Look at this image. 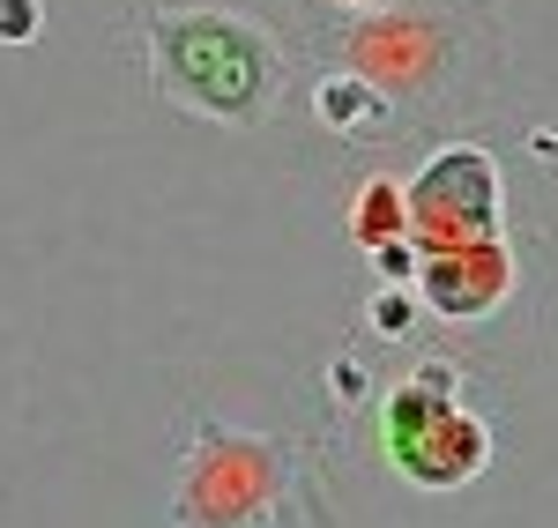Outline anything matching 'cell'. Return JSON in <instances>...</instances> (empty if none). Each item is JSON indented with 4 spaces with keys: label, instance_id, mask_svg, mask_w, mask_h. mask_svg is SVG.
I'll return each instance as SVG.
<instances>
[{
    "label": "cell",
    "instance_id": "obj_7",
    "mask_svg": "<svg viewBox=\"0 0 558 528\" xmlns=\"http://www.w3.org/2000/svg\"><path fill=\"white\" fill-rule=\"evenodd\" d=\"M0 38L8 45L38 38V0H0Z\"/></svg>",
    "mask_w": 558,
    "mask_h": 528
},
{
    "label": "cell",
    "instance_id": "obj_8",
    "mask_svg": "<svg viewBox=\"0 0 558 528\" xmlns=\"http://www.w3.org/2000/svg\"><path fill=\"white\" fill-rule=\"evenodd\" d=\"M373 328H380V335H402V328H410V298H402V291L373 298Z\"/></svg>",
    "mask_w": 558,
    "mask_h": 528
},
{
    "label": "cell",
    "instance_id": "obj_1",
    "mask_svg": "<svg viewBox=\"0 0 558 528\" xmlns=\"http://www.w3.org/2000/svg\"><path fill=\"white\" fill-rule=\"evenodd\" d=\"M157 67H165L172 97H186L194 112H216V120H246L260 105V89H268V52L231 15L157 23Z\"/></svg>",
    "mask_w": 558,
    "mask_h": 528
},
{
    "label": "cell",
    "instance_id": "obj_2",
    "mask_svg": "<svg viewBox=\"0 0 558 528\" xmlns=\"http://www.w3.org/2000/svg\"><path fill=\"white\" fill-rule=\"evenodd\" d=\"M387 440H395V462H402V477L425 491H454L470 484L476 469H484V454H492V432L454 409V380H447V365H425L410 388H395L387 395Z\"/></svg>",
    "mask_w": 558,
    "mask_h": 528
},
{
    "label": "cell",
    "instance_id": "obj_10",
    "mask_svg": "<svg viewBox=\"0 0 558 528\" xmlns=\"http://www.w3.org/2000/svg\"><path fill=\"white\" fill-rule=\"evenodd\" d=\"M350 8H387V0H350Z\"/></svg>",
    "mask_w": 558,
    "mask_h": 528
},
{
    "label": "cell",
    "instance_id": "obj_6",
    "mask_svg": "<svg viewBox=\"0 0 558 528\" xmlns=\"http://www.w3.org/2000/svg\"><path fill=\"white\" fill-rule=\"evenodd\" d=\"M357 112H373V97L357 83H328L320 89V120H357Z\"/></svg>",
    "mask_w": 558,
    "mask_h": 528
},
{
    "label": "cell",
    "instance_id": "obj_5",
    "mask_svg": "<svg viewBox=\"0 0 558 528\" xmlns=\"http://www.w3.org/2000/svg\"><path fill=\"white\" fill-rule=\"evenodd\" d=\"M402 223H410V194H395L387 179H373L365 194H357V217H350V231L380 254V246H395L402 238Z\"/></svg>",
    "mask_w": 558,
    "mask_h": 528
},
{
    "label": "cell",
    "instance_id": "obj_3",
    "mask_svg": "<svg viewBox=\"0 0 558 528\" xmlns=\"http://www.w3.org/2000/svg\"><path fill=\"white\" fill-rule=\"evenodd\" d=\"M492 201H499L492 157L484 149H447L410 186V223L432 238V254H447V238L454 246H484L492 238Z\"/></svg>",
    "mask_w": 558,
    "mask_h": 528
},
{
    "label": "cell",
    "instance_id": "obj_9",
    "mask_svg": "<svg viewBox=\"0 0 558 528\" xmlns=\"http://www.w3.org/2000/svg\"><path fill=\"white\" fill-rule=\"evenodd\" d=\"M380 268H387V275H410V268H425V261H417L410 246H380Z\"/></svg>",
    "mask_w": 558,
    "mask_h": 528
},
{
    "label": "cell",
    "instance_id": "obj_4",
    "mask_svg": "<svg viewBox=\"0 0 558 528\" xmlns=\"http://www.w3.org/2000/svg\"><path fill=\"white\" fill-rule=\"evenodd\" d=\"M507 283H514V261L484 238V246H454V254H432L417 268V291H425V306H439L447 320H470V312H492L507 298Z\"/></svg>",
    "mask_w": 558,
    "mask_h": 528
}]
</instances>
